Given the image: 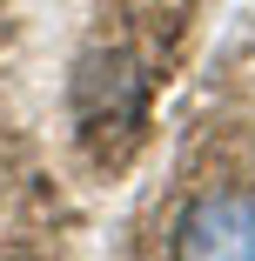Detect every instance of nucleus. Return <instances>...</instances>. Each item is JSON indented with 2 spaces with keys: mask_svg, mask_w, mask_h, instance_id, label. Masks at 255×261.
<instances>
[{
  "mask_svg": "<svg viewBox=\"0 0 255 261\" xmlns=\"http://www.w3.org/2000/svg\"><path fill=\"white\" fill-rule=\"evenodd\" d=\"M175 261H255V194L208 188L175 221Z\"/></svg>",
  "mask_w": 255,
  "mask_h": 261,
  "instance_id": "f257e3e1",
  "label": "nucleus"
}]
</instances>
